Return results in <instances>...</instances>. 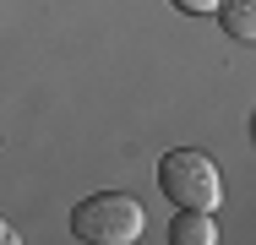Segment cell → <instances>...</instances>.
I'll list each match as a JSON object with an SVG mask.
<instances>
[{
    "label": "cell",
    "instance_id": "6da1fadb",
    "mask_svg": "<svg viewBox=\"0 0 256 245\" xmlns=\"http://www.w3.org/2000/svg\"><path fill=\"white\" fill-rule=\"evenodd\" d=\"M142 229H148V212L126 191H93L71 207V234L82 245H131L142 240Z\"/></svg>",
    "mask_w": 256,
    "mask_h": 245
},
{
    "label": "cell",
    "instance_id": "7a4b0ae2",
    "mask_svg": "<svg viewBox=\"0 0 256 245\" xmlns=\"http://www.w3.org/2000/svg\"><path fill=\"white\" fill-rule=\"evenodd\" d=\"M158 191L169 196L174 207H202V212H212L224 202V174H218V164L207 158L202 147H174V152L158 158Z\"/></svg>",
    "mask_w": 256,
    "mask_h": 245
},
{
    "label": "cell",
    "instance_id": "3957f363",
    "mask_svg": "<svg viewBox=\"0 0 256 245\" xmlns=\"http://www.w3.org/2000/svg\"><path fill=\"white\" fill-rule=\"evenodd\" d=\"M212 240H218L212 212H202V207H180V212H174V224H169V245H212Z\"/></svg>",
    "mask_w": 256,
    "mask_h": 245
},
{
    "label": "cell",
    "instance_id": "277c9868",
    "mask_svg": "<svg viewBox=\"0 0 256 245\" xmlns=\"http://www.w3.org/2000/svg\"><path fill=\"white\" fill-rule=\"evenodd\" d=\"M218 11H224V33L229 38H240V44L256 38V0H218Z\"/></svg>",
    "mask_w": 256,
    "mask_h": 245
},
{
    "label": "cell",
    "instance_id": "5b68a950",
    "mask_svg": "<svg viewBox=\"0 0 256 245\" xmlns=\"http://www.w3.org/2000/svg\"><path fill=\"white\" fill-rule=\"evenodd\" d=\"M180 11H191V16H207V11H218V0H174Z\"/></svg>",
    "mask_w": 256,
    "mask_h": 245
},
{
    "label": "cell",
    "instance_id": "8992f818",
    "mask_svg": "<svg viewBox=\"0 0 256 245\" xmlns=\"http://www.w3.org/2000/svg\"><path fill=\"white\" fill-rule=\"evenodd\" d=\"M0 240L11 245V240H16V229H11V224H0Z\"/></svg>",
    "mask_w": 256,
    "mask_h": 245
}]
</instances>
